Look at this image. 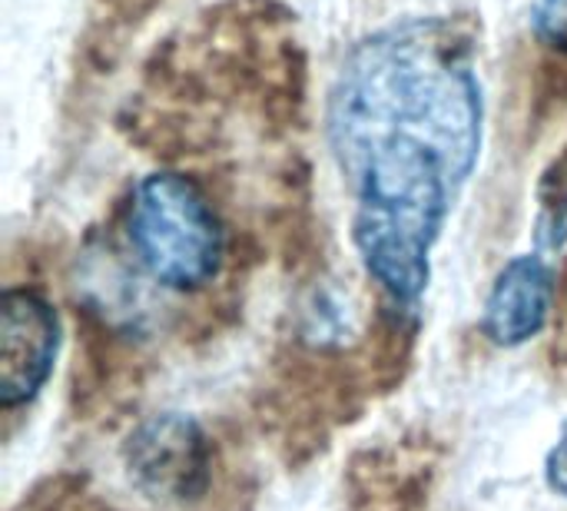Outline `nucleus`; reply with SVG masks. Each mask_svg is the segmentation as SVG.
Wrapping results in <instances>:
<instances>
[{"label":"nucleus","instance_id":"nucleus-6","mask_svg":"<svg viewBox=\"0 0 567 511\" xmlns=\"http://www.w3.org/2000/svg\"><path fill=\"white\" fill-rule=\"evenodd\" d=\"M538 243L558 249L567 243V156L555 163L542 186V213H538Z\"/></svg>","mask_w":567,"mask_h":511},{"label":"nucleus","instance_id":"nucleus-7","mask_svg":"<svg viewBox=\"0 0 567 511\" xmlns=\"http://www.w3.org/2000/svg\"><path fill=\"white\" fill-rule=\"evenodd\" d=\"M532 27L548 47L567 53V0H535Z\"/></svg>","mask_w":567,"mask_h":511},{"label":"nucleus","instance_id":"nucleus-3","mask_svg":"<svg viewBox=\"0 0 567 511\" xmlns=\"http://www.w3.org/2000/svg\"><path fill=\"white\" fill-rule=\"evenodd\" d=\"M126 466L146 495L163 502H186L206 489L209 442L203 429L186 416H153L130 436Z\"/></svg>","mask_w":567,"mask_h":511},{"label":"nucleus","instance_id":"nucleus-8","mask_svg":"<svg viewBox=\"0 0 567 511\" xmlns=\"http://www.w3.org/2000/svg\"><path fill=\"white\" fill-rule=\"evenodd\" d=\"M545 476H548V486H551L558 495H565L567 499V422L561 426V436H558L555 449L548 452Z\"/></svg>","mask_w":567,"mask_h":511},{"label":"nucleus","instance_id":"nucleus-4","mask_svg":"<svg viewBox=\"0 0 567 511\" xmlns=\"http://www.w3.org/2000/svg\"><path fill=\"white\" fill-rule=\"evenodd\" d=\"M60 346V323L47 299L7 289L0 303V402H30L47 382Z\"/></svg>","mask_w":567,"mask_h":511},{"label":"nucleus","instance_id":"nucleus-2","mask_svg":"<svg viewBox=\"0 0 567 511\" xmlns=\"http://www.w3.org/2000/svg\"><path fill=\"white\" fill-rule=\"evenodd\" d=\"M126 239L140 266L166 289H203L223 266V226L203 190L179 173H150L136 183Z\"/></svg>","mask_w":567,"mask_h":511},{"label":"nucleus","instance_id":"nucleus-5","mask_svg":"<svg viewBox=\"0 0 567 511\" xmlns=\"http://www.w3.org/2000/svg\"><path fill=\"white\" fill-rule=\"evenodd\" d=\"M555 283L551 269L542 256H515L495 279L488 303H485V336L495 346H522L535 339L551 313Z\"/></svg>","mask_w":567,"mask_h":511},{"label":"nucleus","instance_id":"nucleus-1","mask_svg":"<svg viewBox=\"0 0 567 511\" xmlns=\"http://www.w3.org/2000/svg\"><path fill=\"white\" fill-rule=\"evenodd\" d=\"M326 130L355 196V249L392 306L415 309L482 153L485 96L468 43L435 17L375 30L339 67Z\"/></svg>","mask_w":567,"mask_h":511}]
</instances>
